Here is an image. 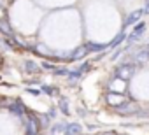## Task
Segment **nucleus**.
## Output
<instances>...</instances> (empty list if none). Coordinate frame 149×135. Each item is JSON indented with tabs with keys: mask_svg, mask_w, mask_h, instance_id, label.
<instances>
[{
	"mask_svg": "<svg viewBox=\"0 0 149 135\" xmlns=\"http://www.w3.org/2000/svg\"><path fill=\"white\" fill-rule=\"evenodd\" d=\"M40 130V121L39 116L26 112V121H25V135H39Z\"/></svg>",
	"mask_w": 149,
	"mask_h": 135,
	"instance_id": "obj_1",
	"label": "nucleus"
},
{
	"mask_svg": "<svg viewBox=\"0 0 149 135\" xmlns=\"http://www.w3.org/2000/svg\"><path fill=\"white\" fill-rule=\"evenodd\" d=\"M133 74H135V67H133V65H128V63L121 65L119 69L116 70V77L121 79V81H128V79H132Z\"/></svg>",
	"mask_w": 149,
	"mask_h": 135,
	"instance_id": "obj_2",
	"label": "nucleus"
},
{
	"mask_svg": "<svg viewBox=\"0 0 149 135\" xmlns=\"http://www.w3.org/2000/svg\"><path fill=\"white\" fill-rule=\"evenodd\" d=\"M9 112L14 114V116H18V118H21V116H25L28 111H26V107H25V104H23L21 100H14V102L9 105Z\"/></svg>",
	"mask_w": 149,
	"mask_h": 135,
	"instance_id": "obj_3",
	"label": "nucleus"
},
{
	"mask_svg": "<svg viewBox=\"0 0 149 135\" xmlns=\"http://www.w3.org/2000/svg\"><path fill=\"white\" fill-rule=\"evenodd\" d=\"M146 14V11L144 9H137V11H133V13H130L128 16H126V19H125V23H123V26L126 28V26H130V25H133V23H137L142 16Z\"/></svg>",
	"mask_w": 149,
	"mask_h": 135,
	"instance_id": "obj_4",
	"label": "nucleus"
},
{
	"mask_svg": "<svg viewBox=\"0 0 149 135\" xmlns=\"http://www.w3.org/2000/svg\"><path fill=\"white\" fill-rule=\"evenodd\" d=\"M144 30H146V23L142 21V23H139L135 28H133V32L128 35V44H133V42H137L140 37H142V33H144Z\"/></svg>",
	"mask_w": 149,
	"mask_h": 135,
	"instance_id": "obj_5",
	"label": "nucleus"
},
{
	"mask_svg": "<svg viewBox=\"0 0 149 135\" xmlns=\"http://www.w3.org/2000/svg\"><path fill=\"white\" fill-rule=\"evenodd\" d=\"M23 70H25L26 74H39V72H40V67H39L37 61H33V60H25Z\"/></svg>",
	"mask_w": 149,
	"mask_h": 135,
	"instance_id": "obj_6",
	"label": "nucleus"
},
{
	"mask_svg": "<svg viewBox=\"0 0 149 135\" xmlns=\"http://www.w3.org/2000/svg\"><path fill=\"white\" fill-rule=\"evenodd\" d=\"M107 102L111 105H114V107H119V105H123L126 102V98L123 95H119V93H109L107 95Z\"/></svg>",
	"mask_w": 149,
	"mask_h": 135,
	"instance_id": "obj_7",
	"label": "nucleus"
},
{
	"mask_svg": "<svg viewBox=\"0 0 149 135\" xmlns=\"http://www.w3.org/2000/svg\"><path fill=\"white\" fill-rule=\"evenodd\" d=\"M88 53H90V51H88V46H81V47H77V49H74V51L70 53V61L81 60V58H84Z\"/></svg>",
	"mask_w": 149,
	"mask_h": 135,
	"instance_id": "obj_8",
	"label": "nucleus"
},
{
	"mask_svg": "<svg viewBox=\"0 0 149 135\" xmlns=\"http://www.w3.org/2000/svg\"><path fill=\"white\" fill-rule=\"evenodd\" d=\"M81 133V125L77 123H68L65 128V135H79Z\"/></svg>",
	"mask_w": 149,
	"mask_h": 135,
	"instance_id": "obj_9",
	"label": "nucleus"
},
{
	"mask_svg": "<svg viewBox=\"0 0 149 135\" xmlns=\"http://www.w3.org/2000/svg\"><path fill=\"white\" fill-rule=\"evenodd\" d=\"M0 32H2L4 35H7V37H13V26H11V23L7 19L0 21Z\"/></svg>",
	"mask_w": 149,
	"mask_h": 135,
	"instance_id": "obj_10",
	"label": "nucleus"
},
{
	"mask_svg": "<svg viewBox=\"0 0 149 135\" xmlns=\"http://www.w3.org/2000/svg\"><path fill=\"white\" fill-rule=\"evenodd\" d=\"M88 46V51L90 53H102V51H105L107 47H109V44H93V42H90V44H86Z\"/></svg>",
	"mask_w": 149,
	"mask_h": 135,
	"instance_id": "obj_11",
	"label": "nucleus"
},
{
	"mask_svg": "<svg viewBox=\"0 0 149 135\" xmlns=\"http://www.w3.org/2000/svg\"><path fill=\"white\" fill-rule=\"evenodd\" d=\"M123 40H125V30H123V32H119V33H118V35H116V37H114L112 40H111L109 47H112V49H114V47H118V46H119V44H121Z\"/></svg>",
	"mask_w": 149,
	"mask_h": 135,
	"instance_id": "obj_12",
	"label": "nucleus"
},
{
	"mask_svg": "<svg viewBox=\"0 0 149 135\" xmlns=\"http://www.w3.org/2000/svg\"><path fill=\"white\" fill-rule=\"evenodd\" d=\"M58 107H60V111H61L63 114H68V100H67V98H61V100L58 102Z\"/></svg>",
	"mask_w": 149,
	"mask_h": 135,
	"instance_id": "obj_13",
	"label": "nucleus"
},
{
	"mask_svg": "<svg viewBox=\"0 0 149 135\" xmlns=\"http://www.w3.org/2000/svg\"><path fill=\"white\" fill-rule=\"evenodd\" d=\"M42 91H44L46 95H51V97L58 95V90H56V88H53V86H42Z\"/></svg>",
	"mask_w": 149,
	"mask_h": 135,
	"instance_id": "obj_14",
	"label": "nucleus"
},
{
	"mask_svg": "<svg viewBox=\"0 0 149 135\" xmlns=\"http://www.w3.org/2000/svg\"><path fill=\"white\" fill-rule=\"evenodd\" d=\"M40 67H42V69H46V70H53V72L58 69V67H54V63H49V61H46V60L40 63Z\"/></svg>",
	"mask_w": 149,
	"mask_h": 135,
	"instance_id": "obj_15",
	"label": "nucleus"
},
{
	"mask_svg": "<svg viewBox=\"0 0 149 135\" xmlns=\"http://www.w3.org/2000/svg\"><path fill=\"white\" fill-rule=\"evenodd\" d=\"M54 74H56V76H68L70 72H68L67 69H63V67H61V69H56V70H54Z\"/></svg>",
	"mask_w": 149,
	"mask_h": 135,
	"instance_id": "obj_16",
	"label": "nucleus"
},
{
	"mask_svg": "<svg viewBox=\"0 0 149 135\" xmlns=\"http://www.w3.org/2000/svg\"><path fill=\"white\" fill-rule=\"evenodd\" d=\"M26 91H28L30 95H35V97H37V95H40L42 90H32V88H26Z\"/></svg>",
	"mask_w": 149,
	"mask_h": 135,
	"instance_id": "obj_17",
	"label": "nucleus"
},
{
	"mask_svg": "<svg viewBox=\"0 0 149 135\" xmlns=\"http://www.w3.org/2000/svg\"><path fill=\"white\" fill-rule=\"evenodd\" d=\"M146 13H149V0H146V7H144Z\"/></svg>",
	"mask_w": 149,
	"mask_h": 135,
	"instance_id": "obj_18",
	"label": "nucleus"
}]
</instances>
